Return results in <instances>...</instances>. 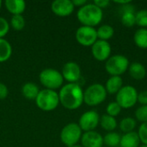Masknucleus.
Masks as SVG:
<instances>
[{
	"label": "nucleus",
	"mask_w": 147,
	"mask_h": 147,
	"mask_svg": "<svg viewBox=\"0 0 147 147\" xmlns=\"http://www.w3.org/2000/svg\"><path fill=\"white\" fill-rule=\"evenodd\" d=\"M59 103L69 110H74L81 107L84 102V90L78 84H70L64 85L59 92Z\"/></svg>",
	"instance_id": "1"
},
{
	"label": "nucleus",
	"mask_w": 147,
	"mask_h": 147,
	"mask_svg": "<svg viewBox=\"0 0 147 147\" xmlns=\"http://www.w3.org/2000/svg\"><path fill=\"white\" fill-rule=\"evenodd\" d=\"M77 18L82 26L95 28L102 22L103 18V11L93 3H86L78 10Z\"/></svg>",
	"instance_id": "2"
},
{
	"label": "nucleus",
	"mask_w": 147,
	"mask_h": 147,
	"mask_svg": "<svg viewBox=\"0 0 147 147\" xmlns=\"http://www.w3.org/2000/svg\"><path fill=\"white\" fill-rule=\"evenodd\" d=\"M107 94L104 85L93 84L84 91V102L90 107L100 105L106 100Z\"/></svg>",
	"instance_id": "3"
},
{
	"label": "nucleus",
	"mask_w": 147,
	"mask_h": 147,
	"mask_svg": "<svg viewBox=\"0 0 147 147\" xmlns=\"http://www.w3.org/2000/svg\"><path fill=\"white\" fill-rule=\"evenodd\" d=\"M35 102L37 107L46 112L54 110L59 104V93L53 90H40Z\"/></svg>",
	"instance_id": "4"
},
{
	"label": "nucleus",
	"mask_w": 147,
	"mask_h": 147,
	"mask_svg": "<svg viewBox=\"0 0 147 147\" xmlns=\"http://www.w3.org/2000/svg\"><path fill=\"white\" fill-rule=\"evenodd\" d=\"M129 59L121 54L110 56L105 61V70L110 76H119L124 74L129 67Z\"/></svg>",
	"instance_id": "5"
},
{
	"label": "nucleus",
	"mask_w": 147,
	"mask_h": 147,
	"mask_svg": "<svg viewBox=\"0 0 147 147\" xmlns=\"http://www.w3.org/2000/svg\"><path fill=\"white\" fill-rule=\"evenodd\" d=\"M39 79L40 84L46 89L53 90L59 89L64 83V78L61 72L53 68H47L43 70L40 73Z\"/></svg>",
	"instance_id": "6"
},
{
	"label": "nucleus",
	"mask_w": 147,
	"mask_h": 147,
	"mask_svg": "<svg viewBox=\"0 0 147 147\" xmlns=\"http://www.w3.org/2000/svg\"><path fill=\"white\" fill-rule=\"evenodd\" d=\"M138 91L132 85L123 86L116 94L115 102L121 109H131L138 102Z\"/></svg>",
	"instance_id": "7"
},
{
	"label": "nucleus",
	"mask_w": 147,
	"mask_h": 147,
	"mask_svg": "<svg viewBox=\"0 0 147 147\" xmlns=\"http://www.w3.org/2000/svg\"><path fill=\"white\" fill-rule=\"evenodd\" d=\"M83 131L78 123H69L65 125L60 133V140L62 143L67 147H71L81 140Z\"/></svg>",
	"instance_id": "8"
},
{
	"label": "nucleus",
	"mask_w": 147,
	"mask_h": 147,
	"mask_svg": "<svg viewBox=\"0 0 147 147\" xmlns=\"http://www.w3.org/2000/svg\"><path fill=\"white\" fill-rule=\"evenodd\" d=\"M75 37L77 41L84 47H91L98 40L96 29L88 26L79 27L76 31Z\"/></svg>",
	"instance_id": "9"
},
{
	"label": "nucleus",
	"mask_w": 147,
	"mask_h": 147,
	"mask_svg": "<svg viewBox=\"0 0 147 147\" xmlns=\"http://www.w3.org/2000/svg\"><path fill=\"white\" fill-rule=\"evenodd\" d=\"M100 122V115L96 111L90 110L84 112L79 118L78 126L82 131L90 132L94 131Z\"/></svg>",
	"instance_id": "10"
},
{
	"label": "nucleus",
	"mask_w": 147,
	"mask_h": 147,
	"mask_svg": "<svg viewBox=\"0 0 147 147\" xmlns=\"http://www.w3.org/2000/svg\"><path fill=\"white\" fill-rule=\"evenodd\" d=\"M111 45L109 41L97 40L91 46V53L95 59L100 62L106 61L111 56Z\"/></svg>",
	"instance_id": "11"
},
{
	"label": "nucleus",
	"mask_w": 147,
	"mask_h": 147,
	"mask_svg": "<svg viewBox=\"0 0 147 147\" xmlns=\"http://www.w3.org/2000/svg\"><path fill=\"white\" fill-rule=\"evenodd\" d=\"M61 74L63 78L67 82L70 84H74L77 83L81 78V68L76 62L70 61L64 65Z\"/></svg>",
	"instance_id": "12"
},
{
	"label": "nucleus",
	"mask_w": 147,
	"mask_h": 147,
	"mask_svg": "<svg viewBox=\"0 0 147 147\" xmlns=\"http://www.w3.org/2000/svg\"><path fill=\"white\" fill-rule=\"evenodd\" d=\"M74 5L71 0H55L51 4V9L53 14L60 17H65L72 14Z\"/></svg>",
	"instance_id": "13"
},
{
	"label": "nucleus",
	"mask_w": 147,
	"mask_h": 147,
	"mask_svg": "<svg viewBox=\"0 0 147 147\" xmlns=\"http://www.w3.org/2000/svg\"><path fill=\"white\" fill-rule=\"evenodd\" d=\"M81 145L84 147H102L103 137L96 131L84 132L81 137Z\"/></svg>",
	"instance_id": "14"
},
{
	"label": "nucleus",
	"mask_w": 147,
	"mask_h": 147,
	"mask_svg": "<svg viewBox=\"0 0 147 147\" xmlns=\"http://www.w3.org/2000/svg\"><path fill=\"white\" fill-rule=\"evenodd\" d=\"M121 7V22L127 28H132L136 24L135 20V9L131 3L122 5Z\"/></svg>",
	"instance_id": "15"
},
{
	"label": "nucleus",
	"mask_w": 147,
	"mask_h": 147,
	"mask_svg": "<svg viewBox=\"0 0 147 147\" xmlns=\"http://www.w3.org/2000/svg\"><path fill=\"white\" fill-rule=\"evenodd\" d=\"M104 87L107 93L116 95L118 91L123 87V79L119 76H110V78L106 81Z\"/></svg>",
	"instance_id": "16"
},
{
	"label": "nucleus",
	"mask_w": 147,
	"mask_h": 147,
	"mask_svg": "<svg viewBox=\"0 0 147 147\" xmlns=\"http://www.w3.org/2000/svg\"><path fill=\"white\" fill-rule=\"evenodd\" d=\"M127 71L130 77L134 80H142L146 76V69L145 65L140 62H134L130 64Z\"/></svg>",
	"instance_id": "17"
},
{
	"label": "nucleus",
	"mask_w": 147,
	"mask_h": 147,
	"mask_svg": "<svg viewBox=\"0 0 147 147\" xmlns=\"http://www.w3.org/2000/svg\"><path fill=\"white\" fill-rule=\"evenodd\" d=\"M140 140L136 132H131L127 134H124L121 136V147H139L140 146Z\"/></svg>",
	"instance_id": "18"
},
{
	"label": "nucleus",
	"mask_w": 147,
	"mask_h": 147,
	"mask_svg": "<svg viewBox=\"0 0 147 147\" xmlns=\"http://www.w3.org/2000/svg\"><path fill=\"white\" fill-rule=\"evenodd\" d=\"M4 5L6 9L13 16L22 15L26 9V3L23 0H6Z\"/></svg>",
	"instance_id": "19"
},
{
	"label": "nucleus",
	"mask_w": 147,
	"mask_h": 147,
	"mask_svg": "<svg viewBox=\"0 0 147 147\" xmlns=\"http://www.w3.org/2000/svg\"><path fill=\"white\" fill-rule=\"evenodd\" d=\"M39 92H40V90L38 86L35 84L30 83V82L26 83L22 88V93L23 96L28 100H35Z\"/></svg>",
	"instance_id": "20"
},
{
	"label": "nucleus",
	"mask_w": 147,
	"mask_h": 147,
	"mask_svg": "<svg viewBox=\"0 0 147 147\" xmlns=\"http://www.w3.org/2000/svg\"><path fill=\"white\" fill-rule=\"evenodd\" d=\"M101 127L105 130L109 132H114V130L117 127L118 122L115 117L109 116L108 115H102L100 117V122H99Z\"/></svg>",
	"instance_id": "21"
},
{
	"label": "nucleus",
	"mask_w": 147,
	"mask_h": 147,
	"mask_svg": "<svg viewBox=\"0 0 147 147\" xmlns=\"http://www.w3.org/2000/svg\"><path fill=\"white\" fill-rule=\"evenodd\" d=\"M134 41L138 47L147 49V28H140L137 29L134 35Z\"/></svg>",
	"instance_id": "22"
},
{
	"label": "nucleus",
	"mask_w": 147,
	"mask_h": 147,
	"mask_svg": "<svg viewBox=\"0 0 147 147\" xmlns=\"http://www.w3.org/2000/svg\"><path fill=\"white\" fill-rule=\"evenodd\" d=\"M96 33L98 40L108 41L114 36L115 29L109 24H103L96 29Z\"/></svg>",
	"instance_id": "23"
},
{
	"label": "nucleus",
	"mask_w": 147,
	"mask_h": 147,
	"mask_svg": "<svg viewBox=\"0 0 147 147\" xmlns=\"http://www.w3.org/2000/svg\"><path fill=\"white\" fill-rule=\"evenodd\" d=\"M136 127H137V121L130 116L123 118L119 123V127L121 131L124 134L134 132Z\"/></svg>",
	"instance_id": "24"
},
{
	"label": "nucleus",
	"mask_w": 147,
	"mask_h": 147,
	"mask_svg": "<svg viewBox=\"0 0 147 147\" xmlns=\"http://www.w3.org/2000/svg\"><path fill=\"white\" fill-rule=\"evenodd\" d=\"M12 54V47L8 40L0 39V63L7 61Z\"/></svg>",
	"instance_id": "25"
},
{
	"label": "nucleus",
	"mask_w": 147,
	"mask_h": 147,
	"mask_svg": "<svg viewBox=\"0 0 147 147\" xmlns=\"http://www.w3.org/2000/svg\"><path fill=\"white\" fill-rule=\"evenodd\" d=\"M121 135L115 132H109L103 137V144L107 146L116 147L120 146Z\"/></svg>",
	"instance_id": "26"
},
{
	"label": "nucleus",
	"mask_w": 147,
	"mask_h": 147,
	"mask_svg": "<svg viewBox=\"0 0 147 147\" xmlns=\"http://www.w3.org/2000/svg\"><path fill=\"white\" fill-rule=\"evenodd\" d=\"M10 25L16 31L22 30L25 27V19L22 15L12 16L10 19Z\"/></svg>",
	"instance_id": "27"
},
{
	"label": "nucleus",
	"mask_w": 147,
	"mask_h": 147,
	"mask_svg": "<svg viewBox=\"0 0 147 147\" xmlns=\"http://www.w3.org/2000/svg\"><path fill=\"white\" fill-rule=\"evenodd\" d=\"M136 25L140 28H147V9H140L135 13Z\"/></svg>",
	"instance_id": "28"
},
{
	"label": "nucleus",
	"mask_w": 147,
	"mask_h": 147,
	"mask_svg": "<svg viewBox=\"0 0 147 147\" xmlns=\"http://www.w3.org/2000/svg\"><path fill=\"white\" fill-rule=\"evenodd\" d=\"M121 109H122L116 102H111L106 107V115L115 118L121 114Z\"/></svg>",
	"instance_id": "29"
},
{
	"label": "nucleus",
	"mask_w": 147,
	"mask_h": 147,
	"mask_svg": "<svg viewBox=\"0 0 147 147\" xmlns=\"http://www.w3.org/2000/svg\"><path fill=\"white\" fill-rule=\"evenodd\" d=\"M135 118L141 123L147 122V105L139 107L135 111Z\"/></svg>",
	"instance_id": "30"
},
{
	"label": "nucleus",
	"mask_w": 147,
	"mask_h": 147,
	"mask_svg": "<svg viewBox=\"0 0 147 147\" xmlns=\"http://www.w3.org/2000/svg\"><path fill=\"white\" fill-rule=\"evenodd\" d=\"M138 135L140 137V142L143 145H146L147 146V122L142 123L140 125V127H139Z\"/></svg>",
	"instance_id": "31"
},
{
	"label": "nucleus",
	"mask_w": 147,
	"mask_h": 147,
	"mask_svg": "<svg viewBox=\"0 0 147 147\" xmlns=\"http://www.w3.org/2000/svg\"><path fill=\"white\" fill-rule=\"evenodd\" d=\"M9 30V24L3 17H0V39H3Z\"/></svg>",
	"instance_id": "32"
},
{
	"label": "nucleus",
	"mask_w": 147,
	"mask_h": 147,
	"mask_svg": "<svg viewBox=\"0 0 147 147\" xmlns=\"http://www.w3.org/2000/svg\"><path fill=\"white\" fill-rule=\"evenodd\" d=\"M138 102L141 106L147 105V90H143L138 94Z\"/></svg>",
	"instance_id": "33"
},
{
	"label": "nucleus",
	"mask_w": 147,
	"mask_h": 147,
	"mask_svg": "<svg viewBox=\"0 0 147 147\" xmlns=\"http://www.w3.org/2000/svg\"><path fill=\"white\" fill-rule=\"evenodd\" d=\"M93 3L96 4L101 9H106L109 6L110 1L109 0H95L93 2Z\"/></svg>",
	"instance_id": "34"
},
{
	"label": "nucleus",
	"mask_w": 147,
	"mask_h": 147,
	"mask_svg": "<svg viewBox=\"0 0 147 147\" xmlns=\"http://www.w3.org/2000/svg\"><path fill=\"white\" fill-rule=\"evenodd\" d=\"M8 94H9V90H8L7 86L4 84L0 83V100L5 99L7 97Z\"/></svg>",
	"instance_id": "35"
},
{
	"label": "nucleus",
	"mask_w": 147,
	"mask_h": 147,
	"mask_svg": "<svg viewBox=\"0 0 147 147\" xmlns=\"http://www.w3.org/2000/svg\"><path fill=\"white\" fill-rule=\"evenodd\" d=\"M72 3H73L74 7L81 8L87 3V1L86 0H72Z\"/></svg>",
	"instance_id": "36"
},
{
	"label": "nucleus",
	"mask_w": 147,
	"mask_h": 147,
	"mask_svg": "<svg viewBox=\"0 0 147 147\" xmlns=\"http://www.w3.org/2000/svg\"><path fill=\"white\" fill-rule=\"evenodd\" d=\"M115 3H117V4H120L121 6H122V5H125V4H127V3H131V1H127V0H126V1H115Z\"/></svg>",
	"instance_id": "37"
},
{
	"label": "nucleus",
	"mask_w": 147,
	"mask_h": 147,
	"mask_svg": "<svg viewBox=\"0 0 147 147\" xmlns=\"http://www.w3.org/2000/svg\"><path fill=\"white\" fill-rule=\"evenodd\" d=\"M71 147H84V146H83L82 145H78V144H77V145H75V146H71Z\"/></svg>",
	"instance_id": "38"
},
{
	"label": "nucleus",
	"mask_w": 147,
	"mask_h": 147,
	"mask_svg": "<svg viewBox=\"0 0 147 147\" xmlns=\"http://www.w3.org/2000/svg\"><path fill=\"white\" fill-rule=\"evenodd\" d=\"M139 147H147V146L146 145H143V144H142V145H140Z\"/></svg>",
	"instance_id": "39"
},
{
	"label": "nucleus",
	"mask_w": 147,
	"mask_h": 147,
	"mask_svg": "<svg viewBox=\"0 0 147 147\" xmlns=\"http://www.w3.org/2000/svg\"><path fill=\"white\" fill-rule=\"evenodd\" d=\"M1 6H2V1L0 0V9H1Z\"/></svg>",
	"instance_id": "40"
}]
</instances>
